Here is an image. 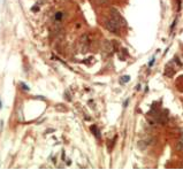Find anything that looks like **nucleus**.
Segmentation results:
<instances>
[{"label": "nucleus", "instance_id": "ddd939ff", "mask_svg": "<svg viewBox=\"0 0 183 170\" xmlns=\"http://www.w3.org/2000/svg\"><path fill=\"white\" fill-rule=\"evenodd\" d=\"M129 80H130L129 76H123L122 79H121V83H127V82H129Z\"/></svg>", "mask_w": 183, "mask_h": 170}, {"label": "nucleus", "instance_id": "f8f14e48", "mask_svg": "<svg viewBox=\"0 0 183 170\" xmlns=\"http://www.w3.org/2000/svg\"><path fill=\"white\" fill-rule=\"evenodd\" d=\"M62 16H63V13L59 12V13L55 14V20H56V21H61V20H62Z\"/></svg>", "mask_w": 183, "mask_h": 170}, {"label": "nucleus", "instance_id": "9b49d317", "mask_svg": "<svg viewBox=\"0 0 183 170\" xmlns=\"http://www.w3.org/2000/svg\"><path fill=\"white\" fill-rule=\"evenodd\" d=\"M20 86H21V88H22V90H24V91H29V90H30V87H29V86L27 85L26 83H23V82L20 83Z\"/></svg>", "mask_w": 183, "mask_h": 170}, {"label": "nucleus", "instance_id": "20e7f679", "mask_svg": "<svg viewBox=\"0 0 183 170\" xmlns=\"http://www.w3.org/2000/svg\"><path fill=\"white\" fill-rule=\"evenodd\" d=\"M80 44H89V36L86 33L80 37Z\"/></svg>", "mask_w": 183, "mask_h": 170}, {"label": "nucleus", "instance_id": "4468645a", "mask_svg": "<svg viewBox=\"0 0 183 170\" xmlns=\"http://www.w3.org/2000/svg\"><path fill=\"white\" fill-rule=\"evenodd\" d=\"M31 11H32V12H39V7L38 6H34L32 8H31Z\"/></svg>", "mask_w": 183, "mask_h": 170}, {"label": "nucleus", "instance_id": "f257e3e1", "mask_svg": "<svg viewBox=\"0 0 183 170\" xmlns=\"http://www.w3.org/2000/svg\"><path fill=\"white\" fill-rule=\"evenodd\" d=\"M105 28L112 33H119V31H120V25H119V23L115 20H113L112 17H111L110 20H106L105 21Z\"/></svg>", "mask_w": 183, "mask_h": 170}, {"label": "nucleus", "instance_id": "2eb2a0df", "mask_svg": "<svg viewBox=\"0 0 183 170\" xmlns=\"http://www.w3.org/2000/svg\"><path fill=\"white\" fill-rule=\"evenodd\" d=\"M71 163V161H70V160H67V164H68V166H69V164H70Z\"/></svg>", "mask_w": 183, "mask_h": 170}, {"label": "nucleus", "instance_id": "f03ea898", "mask_svg": "<svg viewBox=\"0 0 183 170\" xmlns=\"http://www.w3.org/2000/svg\"><path fill=\"white\" fill-rule=\"evenodd\" d=\"M111 17H112L113 20H115V21L119 23V25H120V26H126V25H127V21H126V20L121 16V14L119 13L115 8L111 9Z\"/></svg>", "mask_w": 183, "mask_h": 170}, {"label": "nucleus", "instance_id": "6e6552de", "mask_svg": "<svg viewBox=\"0 0 183 170\" xmlns=\"http://www.w3.org/2000/svg\"><path fill=\"white\" fill-rule=\"evenodd\" d=\"M16 114H17V117H19L20 121H23L24 120L23 119V114H22V108L21 107L17 108V113H16Z\"/></svg>", "mask_w": 183, "mask_h": 170}, {"label": "nucleus", "instance_id": "39448f33", "mask_svg": "<svg viewBox=\"0 0 183 170\" xmlns=\"http://www.w3.org/2000/svg\"><path fill=\"white\" fill-rule=\"evenodd\" d=\"M137 145H138V148L142 149V151H144V149L146 148V146H147V141H146V140H144V141L140 140V141H138Z\"/></svg>", "mask_w": 183, "mask_h": 170}, {"label": "nucleus", "instance_id": "dca6fc26", "mask_svg": "<svg viewBox=\"0 0 183 170\" xmlns=\"http://www.w3.org/2000/svg\"><path fill=\"white\" fill-rule=\"evenodd\" d=\"M2 108V103H1V99H0V109Z\"/></svg>", "mask_w": 183, "mask_h": 170}, {"label": "nucleus", "instance_id": "423d86ee", "mask_svg": "<svg viewBox=\"0 0 183 170\" xmlns=\"http://www.w3.org/2000/svg\"><path fill=\"white\" fill-rule=\"evenodd\" d=\"M90 129H91V131L93 132V135H95L97 138H99V139H100V132H99V130L97 129V127H96V125H92Z\"/></svg>", "mask_w": 183, "mask_h": 170}, {"label": "nucleus", "instance_id": "1a4fd4ad", "mask_svg": "<svg viewBox=\"0 0 183 170\" xmlns=\"http://www.w3.org/2000/svg\"><path fill=\"white\" fill-rule=\"evenodd\" d=\"M55 109H56V110H59V112H66L67 108H66V107H63V105L59 103V105H56V106H55Z\"/></svg>", "mask_w": 183, "mask_h": 170}, {"label": "nucleus", "instance_id": "9d476101", "mask_svg": "<svg viewBox=\"0 0 183 170\" xmlns=\"http://www.w3.org/2000/svg\"><path fill=\"white\" fill-rule=\"evenodd\" d=\"M110 2V0H96V4L99 5V6H104V5H107Z\"/></svg>", "mask_w": 183, "mask_h": 170}, {"label": "nucleus", "instance_id": "0eeeda50", "mask_svg": "<svg viewBox=\"0 0 183 170\" xmlns=\"http://www.w3.org/2000/svg\"><path fill=\"white\" fill-rule=\"evenodd\" d=\"M176 148L179 149V151H182V152H183V137L179 140V141H177V144H176Z\"/></svg>", "mask_w": 183, "mask_h": 170}, {"label": "nucleus", "instance_id": "7ed1b4c3", "mask_svg": "<svg viewBox=\"0 0 183 170\" xmlns=\"http://www.w3.org/2000/svg\"><path fill=\"white\" fill-rule=\"evenodd\" d=\"M101 47H103V51L106 52L107 54L113 53V51H114V45H113V43L110 40H103Z\"/></svg>", "mask_w": 183, "mask_h": 170}]
</instances>
